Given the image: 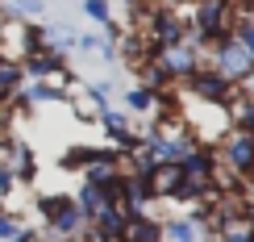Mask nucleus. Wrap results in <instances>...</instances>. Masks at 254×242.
Masks as SVG:
<instances>
[{
    "instance_id": "nucleus-1",
    "label": "nucleus",
    "mask_w": 254,
    "mask_h": 242,
    "mask_svg": "<svg viewBox=\"0 0 254 242\" xmlns=\"http://www.w3.org/2000/svg\"><path fill=\"white\" fill-rule=\"evenodd\" d=\"M188 25H192L188 42H192L196 50H208L217 38L229 34V25H234V4H229V0H192Z\"/></svg>"
},
{
    "instance_id": "nucleus-2",
    "label": "nucleus",
    "mask_w": 254,
    "mask_h": 242,
    "mask_svg": "<svg viewBox=\"0 0 254 242\" xmlns=\"http://www.w3.org/2000/svg\"><path fill=\"white\" fill-rule=\"evenodd\" d=\"M179 92H184L188 100H200V104H217V109H229V104L238 100V83H229L225 76H217L213 67H200V71H192L184 83H175Z\"/></svg>"
},
{
    "instance_id": "nucleus-3",
    "label": "nucleus",
    "mask_w": 254,
    "mask_h": 242,
    "mask_svg": "<svg viewBox=\"0 0 254 242\" xmlns=\"http://www.w3.org/2000/svg\"><path fill=\"white\" fill-rule=\"evenodd\" d=\"M217 163H221V171L229 175V180H238L242 188H246V180L254 175V138L250 134H238V130H229L225 138H221L217 146Z\"/></svg>"
},
{
    "instance_id": "nucleus-4",
    "label": "nucleus",
    "mask_w": 254,
    "mask_h": 242,
    "mask_svg": "<svg viewBox=\"0 0 254 242\" xmlns=\"http://www.w3.org/2000/svg\"><path fill=\"white\" fill-rule=\"evenodd\" d=\"M204 63H208V67L217 71V76H225L229 83H242V80H246L250 71H254V63H250V55H246V50L238 46V38H234V34L217 38L213 46L204 50Z\"/></svg>"
},
{
    "instance_id": "nucleus-5",
    "label": "nucleus",
    "mask_w": 254,
    "mask_h": 242,
    "mask_svg": "<svg viewBox=\"0 0 254 242\" xmlns=\"http://www.w3.org/2000/svg\"><path fill=\"white\" fill-rule=\"evenodd\" d=\"M150 59H158V67H163L175 83H184L192 71L204 67V50H196L192 42H184V46H167V50H154Z\"/></svg>"
},
{
    "instance_id": "nucleus-6",
    "label": "nucleus",
    "mask_w": 254,
    "mask_h": 242,
    "mask_svg": "<svg viewBox=\"0 0 254 242\" xmlns=\"http://www.w3.org/2000/svg\"><path fill=\"white\" fill-rule=\"evenodd\" d=\"M21 71H25V80H59L63 71H67V55H59V50H42V55L21 59Z\"/></svg>"
},
{
    "instance_id": "nucleus-7",
    "label": "nucleus",
    "mask_w": 254,
    "mask_h": 242,
    "mask_svg": "<svg viewBox=\"0 0 254 242\" xmlns=\"http://www.w3.org/2000/svg\"><path fill=\"white\" fill-rule=\"evenodd\" d=\"M150 205H158V196H154V184H150V175H133V171H125V188H121V209H146V213H150Z\"/></svg>"
},
{
    "instance_id": "nucleus-8",
    "label": "nucleus",
    "mask_w": 254,
    "mask_h": 242,
    "mask_svg": "<svg viewBox=\"0 0 254 242\" xmlns=\"http://www.w3.org/2000/svg\"><path fill=\"white\" fill-rule=\"evenodd\" d=\"M184 175H192V180H217L221 175L217 151L213 146H192V155L184 159Z\"/></svg>"
},
{
    "instance_id": "nucleus-9",
    "label": "nucleus",
    "mask_w": 254,
    "mask_h": 242,
    "mask_svg": "<svg viewBox=\"0 0 254 242\" xmlns=\"http://www.w3.org/2000/svg\"><path fill=\"white\" fill-rule=\"evenodd\" d=\"M150 184H154V196H158V201H175V196H179V184H184V167L158 163L154 171H150Z\"/></svg>"
},
{
    "instance_id": "nucleus-10",
    "label": "nucleus",
    "mask_w": 254,
    "mask_h": 242,
    "mask_svg": "<svg viewBox=\"0 0 254 242\" xmlns=\"http://www.w3.org/2000/svg\"><path fill=\"white\" fill-rule=\"evenodd\" d=\"M21 88H25V71H21V63L0 55V109H4V104L17 96Z\"/></svg>"
},
{
    "instance_id": "nucleus-11",
    "label": "nucleus",
    "mask_w": 254,
    "mask_h": 242,
    "mask_svg": "<svg viewBox=\"0 0 254 242\" xmlns=\"http://www.w3.org/2000/svg\"><path fill=\"white\" fill-rule=\"evenodd\" d=\"M163 242H200V222L192 213H179L163 222Z\"/></svg>"
},
{
    "instance_id": "nucleus-12",
    "label": "nucleus",
    "mask_w": 254,
    "mask_h": 242,
    "mask_svg": "<svg viewBox=\"0 0 254 242\" xmlns=\"http://www.w3.org/2000/svg\"><path fill=\"white\" fill-rule=\"evenodd\" d=\"M79 92H83V100H92V113H100L104 109H113V100H117V83L113 80H92V83H79Z\"/></svg>"
},
{
    "instance_id": "nucleus-13",
    "label": "nucleus",
    "mask_w": 254,
    "mask_h": 242,
    "mask_svg": "<svg viewBox=\"0 0 254 242\" xmlns=\"http://www.w3.org/2000/svg\"><path fill=\"white\" fill-rule=\"evenodd\" d=\"M154 100H158V92L142 88V83H133V88L121 92V104H125V113H129V117H146V113H154Z\"/></svg>"
},
{
    "instance_id": "nucleus-14",
    "label": "nucleus",
    "mask_w": 254,
    "mask_h": 242,
    "mask_svg": "<svg viewBox=\"0 0 254 242\" xmlns=\"http://www.w3.org/2000/svg\"><path fill=\"white\" fill-rule=\"evenodd\" d=\"M229 34L238 38V46L250 55V63H254V21L246 17V13H234V25H229Z\"/></svg>"
},
{
    "instance_id": "nucleus-15",
    "label": "nucleus",
    "mask_w": 254,
    "mask_h": 242,
    "mask_svg": "<svg viewBox=\"0 0 254 242\" xmlns=\"http://www.w3.org/2000/svg\"><path fill=\"white\" fill-rule=\"evenodd\" d=\"M79 13L83 17H88L92 21V25H109V21H113V0H79Z\"/></svg>"
},
{
    "instance_id": "nucleus-16",
    "label": "nucleus",
    "mask_w": 254,
    "mask_h": 242,
    "mask_svg": "<svg viewBox=\"0 0 254 242\" xmlns=\"http://www.w3.org/2000/svg\"><path fill=\"white\" fill-rule=\"evenodd\" d=\"M4 8L13 17H42V13H46V0H8Z\"/></svg>"
},
{
    "instance_id": "nucleus-17",
    "label": "nucleus",
    "mask_w": 254,
    "mask_h": 242,
    "mask_svg": "<svg viewBox=\"0 0 254 242\" xmlns=\"http://www.w3.org/2000/svg\"><path fill=\"white\" fill-rule=\"evenodd\" d=\"M100 46H104V38L96 34V29H83V34L75 38V50H83V55H100Z\"/></svg>"
},
{
    "instance_id": "nucleus-18",
    "label": "nucleus",
    "mask_w": 254,
    "mask_h": 242,
    "mask_svg": "<svg viewBox=\"0 0 254 242\" xmlns=\"http://www.w3.org/2000/svg\"><path fill=\"white\" fill-rule=\"evenodd\" d=\"M238 92H242V96H250V100H254V71H250V76H246V80L238 83Z\"/></svg>"
},
{
    "instance_id": "nucleus-19",
    "label": "nucleus",
    "mask_w": 254,
    "mask_h": 242,
    "mask_svg": "<svg viewBox=\"0 0 254 242\" xmlns=\"http://www.w3.org/2000/svg\"><path fill=\"white\" fill-rule=\"evenodd\" d=\"M246 201L254 205V175H250V180H246Z\"/></svg>"
},
{
    "instance_id": "nucleus-20",
    "label": "nucleus",
    "mask_w": 254,
    "mask_h": 242,
    "mask_svg": "<svg viewBox=\"0 0 254 242\" xmlns=\"http://www.w3.org/2000/svg\"><path fill=\"white\" fill-rule=\"evenodd\" d=\"M75 4H79V0H75Z\"/></svg>"
},
{
    "instance_id": "nucleus-21",
    "label": "nucleus",
    "mask_w": 254,
    "mask_h": 242,
    "mask_svg": "<svg viewBox=\"0 0 254 242\" xmlns=\"http://www.w3.org/2000/svg\"><path fill=\"white\" fill-rule=\"evenodd\" d=\"M38 242H42V238H38Z\"/></svg>"
},
{
    "instance_id": "nucleus-22",
    "label": "nucleus",
    "mask_w": 254,
    "mask_h": 242,
    "mask_svg": "<svg viewBox=\"0 0 254 242\" xmlns=\"http://www.w3.org/2000/svg\"><path fill=\"white\" fill-rule=\"evenodd\" d=\"M217 242H221V238H217Z\"/></svg>"
}]
</instances>
